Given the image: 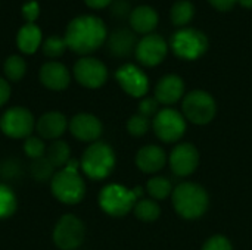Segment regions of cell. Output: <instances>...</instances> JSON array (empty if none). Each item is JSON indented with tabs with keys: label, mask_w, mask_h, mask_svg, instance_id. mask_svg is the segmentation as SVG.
<instances>
[{
	"label": "cell",
	"mask_w": 252,
	"mask_h": 250,
	"mask_svg": "<svg viewBox=\"0 0 252 250\" xmlns=\"http://www.w3.org/2000/svg\"><path fill=\"white\" fill-rule=\"evenodd\" d=\"M106 35V25L100 18L81 15L68 24L63 38L72 52L78 55H89L105 43Z\"/></svg>",
	"instance_id": "1"
},
{
	"label": "cell",
	"mask_w": 252,
	"mask_h": 250,
	"mask_svg": "<svg viewBox=\"0 0 252 250\" xmlns=\"http://www.w3.org/2000/svg\"><path fill=\"white\" fill-rule=\"evenodd\" d=\"M50 190L55 199L63 205H77L86 196V183L80 175V162L69 159L66 167L58 169L50 180Z\"/></svg>",
	"instance_id": "2"
},
{
	"label": "cell",
	"mask_w": 252,
	"mask_h": 250,
	"mask_svg": "<svg viewBox=\"0 0 252 250\" xmlns=\"http://www.w3.org/2000/svg\"><path fill=\"white\" fill-rule=\"evenodd\" d=\"M171 200L176 212L185 220L201 218L207 212L210 205L207 190L192 181L179 184L171 193Z\"/></svg>",
	"instance_id": "3"
},
{
	"label": "cell",
	"mask_w": 252,
	"mask_h": 250,
	"mask_svg": "<svg viewBox=\"0 0 252 250\" xmlns=\"http://www.w3.org/2000/svg\"><path fill=\"white\" fill-rule=\"evenodd\" d=\"M140 196V187L130 190L121 184H108L99 193V206L109 217L121 218L134 209Z\"/></svg>",
	"instance_id": "4"
},
{
	"label": "cell",
	"mask_w": 252,
	"mask_h": 250,
	"mask_svg": "<svg viewBox=\"0 0 252 250\" xmlns=\"http://www.w3.org/2000/svg\"><path fill=\"white\" fill-rule=\"evenodd\" d=\"M80 168L92 180H105L115 168V153L103 141L92 143L83 153Z\"/></svg>",
	"instance_id": "5"
},
{
	"label": "cell",
	"mask_w": 252,
	"mask_h": 250,
	"mask_svg": "<svg viewBox=\"0 0 252 250\" xmlns=\"http://www.w3.org/2000/svg\"><path fill=\"white\" fill-rule=\"evenodd\" d=\"M170 47L177 57L185 60H195L207 52L208 38L199 29L182 28L171 35Z\"/></svg>",
	"instance_id": "6"
},
{
	"label": "cell",
	"mask_w": 252,
	"mask_h": 250,
	"mask_svg": "<svg viewBox=\"0 0 252 250\" xmlns=\"http://www.w3.org/2000/svg\"><path fill=\"white\" fill-rule=\"evenodd\" d=\"M183 116L195 125H207L217 115L214 97L204 90H193L183 99Z\"/></svg>",
	"instance_id": "7"
},
{
	"label": "cell",
	"mask_w": 252,
	"mask_h": 250,
	"mask_svg": "<svg viewBox=\"0 0 252 250\" xmlns=\"http://www.w3.org/2000/svg\"><path fill=\"white\" fill-rule=\"evenodd\" d=\"M155 136L164 143H176L186 133V118L173 108L161 109L152 119Z\"/></svg>",
	"instance_id": "8"
},
{
	"label": "cell",
	"mask_w": 252,
	"mask_h": 250,
	"mask_svg": "<svg viewBox=\"0 0 252 250\" xmlns=\"http://www.w3.org/2000/svg\"><path fill=\"white\" fill-rule=\"evenodd\" d=\"M86 236V227L80 218L66 214L59 218L53 228V243L61 250H75L81 246Z\"/></svg>",
	"instance_id": "9"
},
{
	"label": "cell",
	"mask_w": 252,
	"mask_h": 250,
	"mask_svg": "<svg viewBox=\"0 0 252 250\" xmlns=\"http://www.w3.org/2000/svg\"><path fill=\"white\" fill-rule=\"evenodd\" d=\"M32 113L22 106L9 108L0 118V130L10 139H27L34 130Z\"/></svg>",
	"instance_id": "10"
},
{
	"label": "cell",
	"mask_w": 252,
	"mask_h": 250,
	"mask_svg": "<svg viewBox=\"0 0 252 250\" xmlns=\"http://www.w3.org/2000/svg\"><path fill=\"white\" fill-rule=\"evenodd\" d=\"M74 77L77 83L86 88H99L108 80V69L102 60L86 56L75 62Z\"/></svg>",
	"instance_id": "11"
},
{
	"label": "cell",
	"mask_w": 252,
	"mask_h": 250,
	"mask_svg": "<svg viewBox=\"0 0 252 250\" xmlns=\"http://www.w3.org/2000/svg\"><path fill=\"white\" fill-rule=\"evenodd\" d=\"M168 52V44L167 41L158 35V34H148L145 35L136 47V59L148 68H154L159 65Z\"/></svg>",
	"instance_id": "12"
},
{
	"label": "cell",
	"mask_w": 252,
	"mask_h": 250,
	"mask_svg": "<svg viewBox=\"0 0 252 250\" xmlns=\"http://www.w3.org/2000/svg\"><path fill=\"white\" fill-rule=\"evenodd\" d=\"M115 78L120 87L131 97H143L149 90V80L146 74L133 63H126L118 68Z\"/></svg>",
	"instance_id": "13"
},
{
	"label": "cell",
	"mask_w": 252,
	"mask_h": 250,
	"mask_svg": "<svg viewBox=\"0 0 252 250\" xmlns=\"http://www.w3.org/2000/svg\"><path fill=\"white\" fill-rule=\"evenodd\" d=\"M199 165V152L192 143H179L170 153V168L177 177H188Z\"/></svg>",
	"instance_id": "14"
},
{
	"label": "cell",
	"mask_w": 252,
	"mask_h": 250,
	"mask_svg": "<svg viewBox=\"0 0 252 250\" xmlns=\"http://www.w3.org/2000/svg\"><path fill=\"white\" fill-rule=\"evenodd\" d=\"M69 131L71 134L86 143H94L103 131V125L100 119L92 113H77L69 121Z\"/></svg>",
	"instance_id": "15"
},
{
	"label": "cell",
	"mask_w": 252,
	"mask_h": 250,
	"mask_svg": "<svg viewBox=\"0 0 252 250\" xmlns=\"http://www.w3.org/2000/svg\"><path fill=\"white\" fill-rule=\"evenodd\" d=\"M69 122L66 119V116L61 112L52 111V112H46L43 113L37 122H35V130L38 133V137H41L43 140H59V137H62L68 128Z\"/></svg>",
	"instance_id": "16"
},
{
	"label": "cell",
	"mask_w": 252,
	"mask_h": 250,
	"mask_svg": "<svg viewBox=\"0 0 252 250\" xmlns=\"http://www.w3.org/2000/svg\"><path fill=\"white\" fill-rule=\"evenodd\" d=\"M40 81L41 84L53 91H62L65 90L71 83V75L68 68L56 60L47 62L40 68Z\"/></svg>",
	"instance_id": "17"
},
{
	"label": "cell",
	"mask_w": 252,
	"mask_h": 250,
	"mask_svg": "<svg viewBox=\"0 0 252 250\" xmlns=\"http://www.w3.org/2000/svg\"><path fill=\"white\" fill-rule=\"evenodd\" d=\"M185 94V81L174 74L162 77L155 85V99L162 105H174Z\"/></svg>",
	"instance_id": "18"
},
{
	"label": "cell",
	"mask_w": 252,
	"mask_h": 250,
	"mask_svg": "<svg viewBox=\"0 0 252 250\" xmlns=\"http://www.w3.org/2000/svg\"><path fill=\"white\" fill-rule=\"evenodd\" d=\"M167 164L165 152L155 144L143 146L136 155V165L145 174H155L161 171Z\"/></svg>",
	"instance_id": "19"
},
{
	"label": "cell",
	"mask_w": 252,
	"mask_h": 250,
	"mask_svg": "<svg viewBox=\"0 0 252 250\" xmlns=\"http://www.w3.org/2000/svg\"><path fill=\"white\" fill-rule=\"evenodd\" d=\"M137 40L134 32H131L128 28H118L112 32L108 41L109 52L117 57H127L133 52H136Z\"/></svg>",
	"instance_id": "20"
},
{
	"label": "cell",
	"mask_w": 252,
	"mask_h": 250,
	"mask_svg": "<svg viewBox=\"0 0 252 250\" xmlns=\"http://www.w3.org/2000/svg\"><path fill=\"white\" fill-rule=\"evenodd\" d=\"M130 25L139 34H152L158 25V13L151 6H139L130 12Z\"/></svg>",
	"instance_id": "21"
},
{
	"label": "cell",
	"mask_w": 252,
	"mask_h": 250,
	"mask_svg": "<svg viewBox=\"0 0 252 250\" xmlns=\"http://www.w3.org/2000/svg\"><path fill=\"white\" fill-rule=\"evenodd\" d=\"M43 43L41 29L35 24H25L19 28L16 35V46L25 55H32Z\"/></svg>",
	"instance_id": "22"
},
{
	"label": "cell",
	"mask_w": 252,
	"mask_h": 250,
	"mask_svg": "<svg viewBox=\"0 0 252 250\" xmlns=\"http://www.w3.org/2000/svg\"><path fill=\"white\" fill-rule=\"evenodd\" d=\"M46 158L50 161V164L61 169L63 167H66V164L71 159V147L68 146L66 141L63 140H55L53 143H50V146L46 150Z\"/></svg>",
	"instance_id": "23"
},
{
	"label": "cell",
	"mask_w": 252,
	"mask_h": 250,
	"mask_svg": "<svg viewBox=\"0 0 252 250\" xmlns=\"http://www.w3.org/2000/svg\"><path fill=\"white\" fill-rule=\"evenodd\" d=\"M134 215L145 222H152L159 218L161 208L159 205L152 199H140L134 206Z\"/></svg>",
	"instance_id": "24"
},
{
	"label": "cell",
	"mask_w": 252,
	"mask_h": 250,
	"mask_svg": "<svg viewBox=\"0 0 252 250\" xmlns=\"http://www.w3.org/2000/svg\"><path fill=\"white\" fill-rule=\"evenodd\" d=\"M146 190L155 200H164L173 193V186L165 177H154L146 183Z\"/></svg>",
	"instance_id": "25"
},
{
	"label": "cell",
	"mask_w": 252,
	"mask_h": 250,
	"mask_svg": "<svg viewBox=\"0 0 252 250\" xmlns=\"http://www.w3.org/2000/svg\"><path fill=\"white\" fill-rule=\"evenodd\" d=\"M3 71L9 81H19L24 78V75L27 72V63L21 56L12 55L4 60Z\"/></svg>",
	"instance_id": "26"
},
{
	"label": "cell",
	"mask_w": 252,
	"mask_h": 250,
	"mask_svg": "<svg viewBox=\"0 0 252 250\" xmlns=\"http://www.w3.org/2000/svg\"><path fill=\"white\" fill-rule=\"evenodd\" d=\"M193 13H195L193 4L188 0H180L174 3V6L171 7V21L174 25L183 27L190 22Z\"/></svg>",
	"instance_id": "27"
},
{
	"label": "cell",
	"mask_w": 252,
	"mask_h": 250,
	"mask_svg": "<svg viewBox=\"0 0 252 250\" xmlns=\"http://www.w3.org/2000/svg\"><path fill=\"white\" fill-rule=\"evenodd\" d=\"M18 200L15 193L6 184H0V220H6L15 214Z\"/></svg>",
	"instance_id": "28"
},
{
	"label": "cell",
	"mask_w": 252,
	"mask_h": 250,
	"mask_svg": "<svg viewBox=\"0 0 252 250\" xmlns=\"http://www.w3.org/2000/svg\"><path fill=\"white\" fill-rule=\"evenodd\" d=\"M30 169H31L32 178L35 181H40V183H44L47 180H52L53 175H55V167L50 164V161L46 156L38 158V159H34Z\"/></svg>",
	"instance_id": "29"
},
{
	"label": "cell",
	"mask_w": 252,
	"mask_h": 250,
	"mask_svg": "<svg viewBox=\"0 0 252 250\" xmlns=\"http://www.w3.org/2000/svg\"><path fill=\"white\" fill-rule=\"evenodd\" d=\"M66 41L63 37H58V35H50L47 37L43 43H41V50L44 53V56L47 57H61L65 50H66Z\"/></svg>",
	"instance_id": "30"
},
{
	"label": "cell",
	"mask_w": 252,
	"mask_h": 250,
	"mask_svg": "<svg viewBox=\"0 0 252 250\" xmlns=\"http://www.w3.org/2000/svg\"><path fill=\"white\" fill-rule=\"evenodd\" d=\"M46 144H44V140L41 137H37V136H30L25 139V143H24V152L28 158H31L32 161L34 159H38V158H43L46 156Z\"/></svg>",
	"instance_id": "31"
},
{
	"label": "cell",
	"mask_w": 252,
	"mask_h": 250,
	"mask_svg": "<svg viewBox=\"0 0 252 250\" xmlns=\"http://www.w3.org/2000/svg\"><path fill=\"white\" fill-rule=\"evenodd\" d=\"M148 130H149V118L140 113L130 116V119L127 121V131L133 137H142L148 133Z\"/></svg>",
	"instance_id": "32"
},
{
	"label": "cell",
	"mask_w": 252,
	"mask_h": 250,
	"mask_svg": "<svg viewBox=\"0 0 252 250\" xmlns=\"http://www.w3.org/2000/svg\"><path fill=\"white\" fill-rule=\"evenodd\" d=\"M202 250H233V246L227 237L221 234H216L204 243Z\"/></svg>",
	"instance_id": "33"
},
{
	"label": "cell",
	"mask_w": 252,
	"mask_h": 250,
	"mask_svg": "<svg viewBox=\"0 0 252 250\" xmlns=\"http://www.w3.org/2000/svg\"><path fill=\"white\" fill-rule=\"evenodd\" d=\"M158 100L155 97H145L142 99L140 105H139V113L146 116V118H151V116H155L158 113Z\"/></svg>",
	"instance_id": "34"
},
{
	"label": "cell",
	"mask_w": 252,
	"mask_h": 250,
	"mask_svg": "<svg viewBox=\"0 0 252 250\" xmlns=\"http://www.w3.org/2000/svg\"><path fill=\"white\" fill-rule=\"evenodd\" d=\"M21 12H22V16L25 18V21L28 24H34L40 15V4L35 0H30L22 6Z\"/></svg>",
	"instance_id": "35"
},
{
	"label": "cell",
	"mask_w": 252,
	"mask_h": 250,
	"mask_svg": "<svg viewBox=\"0 0 252 250\" xmlns=\"http://www.w3.org/2000/svg\"><path fill=\"white\" fill-rule=\"evenodd\" d=\"M10 93H12V90H10V84L7 83V80L0 78V108L7 103Z\"/></svg>",
	"instance_id": "36"
},
{
	"label": "cell",
	"mask_w": 252,
	"mask_h": 250,
	"mask_svg": "<svg viewBox=\"0 0 252 250\" xmlns=\"http://www.w3.org/2000/svg\"><path fill=\"white\" fill-rule=\"evenodd\" d=\"M213 7H216L220 12H229L233 9L238 0H208Z\"/></svg>",
	"instance_id": "37"
},
{
	"label": "cell",
	"mask_w": 252,
	"mask_h": 250,
	"mask_svg": "<svg viewBox=\"0 0 252 250\" xmlns=\"http://www.w3.org/2000/svg\"><path fill=\"white\" fill-rule=\"evenodd\" d=\"M128 10H130V4H128L127 1H124V0H118V1L114 4V9H112V12H114L115 15H118V16L127 15Z\"/></svg>",
	"instance_id": "38"
},
{
	"label": "cell",
	"mask_w": 252,
	"mask_h": 250,
	"mask_svg": "<svg viewBox=\"0 0 252 250\" xmlns=\"http://www.w3.org/2000/svg\"><path fill=\"white\" fill-rule=\"evenodd\" d=\"M84 1L92 9H103L106 6H109L114 0H84Z\"/></svg>",
	"instance_id": "39"
},
{
	"label": "cell",
	"mask_w": 252,
	"mask_h": 250,
	"mask_svg": "<svg viewBox=\"0 0 252 250\" xmlns=\"http://www.w3.org/2000/svg\"><path fill=\"white\" fill-rule=\"evenodd\" d=\"M238 3L245 9H252V0H238Z\"/></svg>",
	"instance_id": "40"
}]
</instances>
